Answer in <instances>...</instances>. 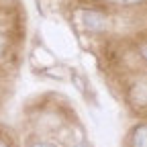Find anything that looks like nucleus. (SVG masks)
<instances>
[{"label": "nucleus", "instance_id": "f03ea898", "mask_svg": "<svg viewBox=\"0 0 147 147\" xmlns=\"http://www.w3.org/2000/svg\"><path fill=\"white\" fill-rule=\"evenodd\" d=\"M131 98H133L135 104L147 106V80H141V82H137V84L133 86V90H131Z\"/></svg>", "mask_w": 147, "mask_h": 147}, {"label": "nucleus", "instance_id": "6e6552de", "mask_svg": "<svg viewBox=\"0 0 147 147\" xmlns=\"http://www.w3.org/2000/svg\"><path fill=\"white\" fill-rule=\"evenodd\" d=\"M0 51H2V39H0Z\"/></svg>", "mask_w": 147, "mask_h": 147}, {"label": "nucleus", "instance_id": "7ed1b4c3", "mask_svg": "<svg viewBox=\"0 0 147 147\" xmlns=\"http://www.w3.org/2000/svg\"><path fill=\"white\" fill-rule=\"evenodd\" d=\"M131 147H147V125H141L133 131Z\"/></svg>", "mask_w": 147, "mask_h": 147}, {"label": "nucleus", "instance_id": "f257e3e1", "mask_svg": "<svg viewBox=\"0 0 147 147\" xmlns=\"http://www.w3.org/2000/svg\"><path fill=\"white\" fill-rule=\"evenodd\" d=\"M82 25L88 31H104L106 29V16L96 10H84L82 12Z\"/></svg>", "mask_w": 147, "mask_h": 147}, {"label": "nucleus", "instance_id": "423d86ee", "mask_svg": "<svg viewBox=\"0 0 147 147\" xmlns=\"http://www.w3.org/2000/svg\"><path fill=\"white\" fill-rule=\"evenodd\" d=\"M31 147H53V145H49V143H37V145H31Z\"/></svg>", "mask_w": 147, "mask_h": 147}, {"label": "nucleus", "instance_id": "20e7f679", "mask_svg": "<svg viewBox=\"0 0 147 147\" xmlns=\"http://www.w3.org/2000/svg\"><path fill=\"white\" fill-rule=\"evenodd\" d=\"M113 2H119V4H135V2H141V0H113Z\"/></svg>", "mask_w": 147, "mask_h": 147}, {"label": "nucleus", "instance_id": "39448f33", "mask_svg": "<svg viewBox=\"0 0 147 147\" xmlns=\"http://www.w3.org/2000/svg\"><path fill=\"white\" fill-rule=\"evenodd\" d=\"M141 55L147 59V43H143V45H141Z\"/></svg>", "mask_w": 147, "mask_h": 147}, {"label": "nucleus", "instance_id": "0eeeda50", "mask_svg": "<svg viewBox=\"0 0 147 147\" xmlns=\"http://www.w3.org/2000/svg\"><path fill=\"white\" fill-rule=\"evenodd\" d=\"M0 147H6V143H4V141H0Z\"/></svg>", "mask_w": 147, "mask_h": 147}]
</instances>
